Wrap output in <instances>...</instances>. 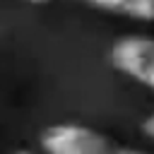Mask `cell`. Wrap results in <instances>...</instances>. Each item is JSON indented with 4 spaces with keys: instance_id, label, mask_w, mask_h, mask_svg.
I'll use <instances>...</instances> for the list:
<instances>
[{
    "instance_id": "6da1fadb",
    "label": "cell",
    "mask_w": 154,
    "mask_h": 154,
    "mask_svg": "<svg viewBox=\"0 0 154 154\" xmlns=\"http://www.w3.org/2000/svg\"><path fill=\"white\" fill-rule=\"evenodd\" d=\"M43 154H113L118 144L103 132L79 123L48 125L38 137Z\"/></svg>"
},
{
    "instance_id": "7a4b0ae2",
    "label": "cell",
    "mask_w": 154,
    "mask_h": 154,
    "mask_svg": "<svg viewBox=\"0 0 154 154\" xmlns=\"http://www.w3.org/2000/svg\"><path fill=\"white\" fill-rule=\"evenodd\" d=\"M111 65L132 82L154 91V36H123L108 51Z\"/></svg>"
},
{
    "instance_id": "3957f363",
    "label": "cell",
    "mask_w": 154,
    "mask_h": 154,
    "mask_svg": "<svg viewBox=\"0 0 154 154\" xmlns=\"http://www.w3.org/2000/svg\"><path fill=\"white\" fill-rule=\"evenodd\" d=\"M82 2L106 14L154 24V0H82Z\"/></svg>"
},
{
    "instance_id": "277c9868",
    "label": "cell",
    "mask_w": 154,
    "mask_h": 154,
    "mask_svg": "<svg viewBox=\"0 0 154 154\" xmlns=\"http://www.w3.org/2000/svg\"><path fill=\"white\" fill-rule=\"evenodd\" d=\"M142 132L154 142V113H149V116L144 118V123H142Z\"/></svg>"
},
{
    "instance_id": "5b68a950",
    "label": "cell",
    "mask_w": 154,
    "mask_h": 154,
    "mask_svg": "<svg viewBox=\"0 0 154 154\" xmlns=\"http://www.w3.org/2000/svg\"><path fill=\"white\" fill-rule=\"evenodd\" d=\"M113 154H144V152L137 149V147H116Z\"/></svg>"
},
{
    "instance_id": "8992f818",
    "label": "cell",
    "mask_w": 154,
    "mask_h": 154,
    "mask_svg": "<svg viewBox=\"0 0 154 154\" xmlns=\"http://www.w3.org/2000/svg\"><path fill=\"white\" fill-rule=\"evenodd\" d=\"M26 2H31V5H43V2H48V0H26Z\"/></svg>"
},
{
    "instance_id": "52a82bcc",
    "label": "cell",
    "mask_w": 154,
    "mask_h": 154,
    "mask_svg": "<svg viewBox=\"0 0 154 154\" xmlns=\"http://www.w3.org/2000/svg\"><path fill=\"white\" fill-rule=\"evenodd\" d=\"M14 154H34V152H29V149H19V152H14Z\"/></svg>"
}]
</instances>
